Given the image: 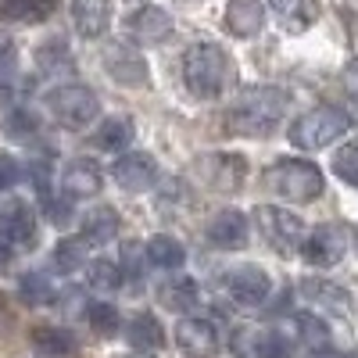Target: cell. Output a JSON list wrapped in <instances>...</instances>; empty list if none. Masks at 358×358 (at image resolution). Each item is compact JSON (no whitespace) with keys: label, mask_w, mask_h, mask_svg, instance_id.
Returning a JSON list of instances; mask_svg holds the SVG:
<instances>
[{"label":"cell","mask_w":358,"mask_h":358,"mask_svg":"<svg viewBox=\"0 0 358 358\" xmlns=\"http://www.w3.org/2000/svg\"><path fill=\"white\" fill-rule=\"evenodd\" d=\"M287 115V94L280 86H248L229 104V133L236 136H268Z\"/></svg>","instance_id":"cell-1"},{"label":"cell","mask_w":358,"mask_h":358,"mask_svg":"<svg viewBox=\"0 0 358 358\" xmlns=\"http://www.w3.org/2000/svg\"><path fill=\"white\" fill-rule=\"evenodd\" d=\"M236 72H233V62H229V54L226 47L219 43H194L183 57V83L187 90L197 97V101H215L222 97L226 90L233 86Z\"/></svg>","instance_id":"cell-2"},{"label":"cell","mask_w":358,"mask_h":358,"mask_svg":"<svg viewBox=\"0 0 358 358\" xmlns=\"http://www.w3.org/2000/svg\"><path fill=\"white\" fill-rule=\"evenodd\" d=\"M348 129H351V118L344 108L319 104L290 126V143L301 147V151H319V147H330L334 140H341Z\"/></svg>","instance_id":"cell-3"},{"label":"cell","mask_w":358,"mask_h":358,"mask_svg":"<svg viewBox=\"0 0 358 358\" xmlns=\"http://www.w3.org/2000/svg\"><path fill=\"white\" fill-rule=\"evenodd\" d=\"M268 187H273L280 197L294 201V204H305L322 197L326 183H322V169L305 162V158H283L268 169Z\"/></svg>","instance_id":"cell-4"},{"label":"cell","mask_w":358,"mask_h":358,"mask_svg":"<svg viewBox=\"0 0 358 358\" xmlns=\"http://www.w3.org/2000/svg\"><path fill=\"white\" fill-rule=\"evenodd\" d=\"M47 108L65 129H86L101 115V101L90 86L83 83H62L47 94Z\"/></svg>","instance_id":"cell-5"},{"label":"cell","mask_w":358,"mask_h":358,"mask_svg":"<svg viewBox=\"0 0 358 358\" xmlns=\"http://www.w3.org/2000/svg\"><path fill=\"white\" fill-rule=\"evenodd\" d=\"M194 172L208 190L233 194V190H241L244 179H248V158L244 155H226V151L204 155V158L194 162Z\"/></svg>","instance_id":"cell-6"},{"label":"cell","mask_w":358,"mask_h":358,"mask_svg":"<svg viewBox=\"0 0 358 358\" xmlns=\"http://www.w3.org/2000/svg\"><path fill=\"white\" fill-rule=\"evenodd\" d=\"M258 226H262V233H265V241L273 244L276 251H283V255L301 251L305 236H308L301 215L287 212V208H280V204H265V208H258Z\"/></svg>","instance_id":"cell-7"},{"label":"cell","mask_w":358,"mask_h":358,"mask_svg":"<svg viewBox=\"0 0 358 358\" xmlns=\"http://www.w3.org/2000/svg\"><path fill=\"white\" fill-rule=\"evenodd\" d=\"M351 244V229H344L341 222H326V226H315L308 236H305V244H301V255L308 265L315 268H334L344 251Z\"/></svg>","instance_id":"cell-8"},{"label":"cell","mask_w":358,"mask_h":358,"mask_svg":"<svg viewBox=\"0 0 358 358\" xmlns=\"http://www.w3.org/2000/svg\"><path fill=\"white\" fill-rule=\"evenodd\" d=\"M226 294L236 305L258 308V305L268 301V294H273V280H268V273L258 265H241V268H229L226 273Z\"/></svg>","instance_id":"cell-9"},{"label":"cell","mask_w":358,"mask_h":358,"mask_svg":"<svg viewBox=\"0 0 358 358\" xmlns=\"http://www.w3.org/2000/svg\"><path fill=\"white\" fill-rule=\"evenodd\" d=\"M101 62H104V72L122 83V86H147L151 72H147V62L129 47V43H108L101 50Z\"/></svg>","instance_id":"cell-10"},{"label":"cell","mask_w":358,"mask_h":358,"mask_svg":"<svg viewBox=\"0 0 358 358\" xmlns=\"http://www.w3.org/2000/svg\"><path fill=\"white\" fill-rule=\"evenodd\" d=\"M115 183L122 187L126 194H147L155 183H158V162L151 155H140V151H129L115 162L111 169Z\"/></svg>","instance_id":"cell-11"},{"label":"cell","mask_w":358,"mask_h":358,"mask_svg":"<svg viewBox=\"0 0 358 358\" xmlns=\"http://www.w3.org/2000/svg\"><path fill=\"white\" fill-rule=\"evenodd\" d=\"M208 244L219 251H241L251 244V219L236 208H226L219 212L212 222H208Z\"/></svg>","instance_id":"cell-12"},{"label":"cell","mask_w":358,"mask_h":358,"mask_svg":"<svg viewBox=\"0 0 358 358\" xmlns=\"http://www.w3.org/2000/svg\"><path fill=\"white\" fill-rule=\"evenodd\" d=\"M176 344L187 358H215L219 351V330L212 319H179V330H176Z\"/></svg>","instance_id":"cell-13"},{"label":"cell","mask_w":358,"mask_h":358,"mask_svg":"<svg viewBox=\"0 0 358 358\" xmlns=\"http://www.w3.org/2000/svg\"><path fill=\"white\" fill-rule=\"evenodd\" d=\"M104 187V172L94 158H72L65 169H62V194L65 197H94L97 190Z\"/></svg>","instance_id":"cell-14"},{"label":"cell","mask_w":358,"mask_h":358,"mask_svg":"<svg viewBox=\"0 0 358 358\" xmlns=\"http://www.w3.org/2000/svg\"><path fill=\"white\" fill-rule=\"evenodd\" d=\"M0 236L8 244H18V248L36 244V215L25 201H11L0 208Z\"/></svg>","instance_id":"cell-15"},{"label":"cell","mask_w":358,"mask_h":358,"mask_svg":"<svg viewBox=\"0 0 358 358\" xmlns=\"http://www.w3.org/2000/svg\"><path fill=\"white\" fill-rule=\"evenodd\" d=\"M129 33H133V40L143 43V47H158V43H165V40L172 36V18H169V11H162V8H155V4H143V8L129 18Z\"/></svg>","instance_id":"cell-16"},{"label":"cell","mask_w":358,"mask_h":358,"mask_svg":"<svg viewBox=\"0 0 358 358\" xmlns=\"http://www.w3.org/2000/svg\"><path fill=\"white\" fill-rule=\"evenodd\" d=\"M265 25V0H229L226 4V29L236 40H251Z\"/></svg>","instance_id":"cell-17"},{"label":"cell","mask_w":358,"mask_h":358,"mask_svg":"<svg viewBox=\"0 0 358 358\" xmlns=\"http://www.w3.org/2000/svg\"><path fill=\"white\" fill-rule=\"evenodd\" d=\"M72 22L76 33L86 40H97L111 25V0H72Z\"/></svg>","instance_id":"cell-18"},{"label":"cell","mask_w":358,"mask_h":358,"mask_svg":"<svg viewBox=\"0 0 358 358\" xmlns=\"http://www.w3.org/2000/svg\"><path fill=\"white\" fill-rule=\"evenodd\" d=\"M301 294L308 301H315L322 312H334V315H351V294L330 280H305Z\"/></svg>","instance_id":"cell-19"},{"label":"cell","mask_w":358,"mask_h":358,"mask_svg":"<svg viewBox=\"0 0 358 358\" xmlns=\"http://www.w3.org/2000/svg\"><path fill=\"white\" fill-rule=\"evenodd\" d=\"M133 140H136V126H133V118H126V115L104 118V122L97 126V133H94L97 151H126V147H133Z\"/></svg>","instance_id":"cell-20"},{"label":"cell","mask_w":358,"mask_h":358,"mask_svg":"<svg viewBox=\"0 0 358 358\" xmlns=\"http://www.w3.org/2000/svg\"><path fill=\"white\" fill-rule=\"evenodd\" d=\"M118 212L108 204H97V208H90L86 219H83V241L86 244H108L115 241V233H118Z\"/></svg>","instance_id":"cell-21"},{"label":"cell","mask_w":358,"mask_h":358,"mask_svg":"<svg viewBox=\"0 0 358 358\" xmlns=\"http://www.w3.org/2000/svg\"><path fill=\"white\" fill-rule=\"evenodd\" d=\"M126 341H129L136 351H158V348L165 344V330H162V322H158L151 312H143V315H133V319H129Z\"/></svg>","instance_id":"cell-22"},{"label":"cell","mask_w":358,"mask_h":358,"mask_svg":"<svg viewBox=\"0 0 358 358\" xmlns=\"http://www.w3.org/2000/svg\"><path fill=\"white\" fill-rule=\"evenodd\" d=\"M143 248H147V265H155V268H179L187 262V248L179 244L176 236H169V233L151 236Z\"/></svg>","instance_id":"cell-23"},{"label":"cell","mask_w":358,"mask_h":358,"mask_svg":"<svg viewBox=\"0 0 358 358\" xmlns=\"http://www.w3.org/2000/svg\"><path fill=\"white\" fill-rule=\"evenodd\" d=\"M158 301H162L165 308H172V312H187V308L197 305V283L187 280V276L169 280V283H162V290H158Z\"/></svg>","instance_id":"cell-24"},{"label":"cell","mask_w":358,"mask_h":358,"mask_svg":"<svg viewBox=\"0 0 358 358\" xmlns=\"http://www.w3.org/2000/svg\"><path fill=\"white\" fill-rule=\"evenodd\" d=\"M122 280H126L122 265H118V262H111V258H94V262L86 265V283L94 287V290H104V294H111V290H118V287H122Z\"/></svg>","instance_id":"cell-25"},{"label":"cell","mask_w":358,"mask_h":358,"mask_svg":"<svg viewBox=\"0 0 358 358\" xmlns=\"http://www.w3.org/2000/svg\"><path fill=\"white\" fill-rule=\"evenodd\" d=\"M57 0H4L0 4V15L8 22H43L54 11Z\"/></svg>","instance_id":"cell-26"},{"label":"cell","mask_w":358,"mask_h":358,"mask_svg":"<svg viewBox=\"0 0 358 358\" xmlns=\"http://www.w3.org/2000/svg\"><path fill=\"white\" fill-rule=\"evenodd\" d=\"M268 8H273L276 22L283 29H290V33H297V29H305L312 22V8L308 0H268Z\"/></svg>","instance_id":"cell-27"},{"label":"cell","mask_w":358,"mask_h":358,"mask_svg":"<svg viewBox=\"0 0 358 358\" xmlns=\"http://www.w3.org/2000/svg\"><path fill=\"white\" fill-rule=\"evenodd\" d=\"M18 294H22V301L25 305H50L54 301V283H50V276L47 273H25L22 280H18Z\"/></svg>","instance_id":"cell-28"},{"label":"cell","mask_w":358,"mask_h":358,"mask_svg":"<svg viewBox=\"0 0 358 358\" xmlns=\"http://www.w3.org/2000/svg\"><path fill=\"white\" fill-rule=\"evenodd\" d=\"M33 344H36L43 355H72V351H76L72 330H62V326H40V330L33 334Z\"/></svg>","instance_id":"cell-29"},{"label":"cell","mask_w":358,"mask_h":358,"mask_svg":"<svg viewBox=\"0 0 358 358\" xmlns=\"http://www.w3.org/2000/svg\"><path fill=\"white\" fill-rule=\"evenodd\" d=\"M294 326H297V337H301L305 344H312V348H326V344H330V326H326L322 315L297 312L294 315Z\"/></svg>","instance_id":"cell-30"},{"label":"cell","mask_w":358,"mask_h":358,"mask_svg":"<svg viewBox=\"0 0 358 358\" xmlns=\"http://www.w3.org/2000/svg\"><path fill=\"white\" fill-rule=\"evenodd\" d=\"M255 358H294V344L280 330H258Z\"/></svg>","instance_id":"cell-31"},{"label":"cell","mask_w":358,"mask_h":358,"mask_svg":"<svg viewBox=\"0 0 358 358\" xmlns=\"http://www.w3.org/2000/svg\"><path fill=\"white\" fill-rule=\"evenodd\" d=\"M83 262H86V241H57V248H54L57 273H76Z\"/></svg>","instance_id":"cell-32"},{"label":"cell","mask_w":358,"mask_h":358,"mask_svg":"<svg viewBox=\"0 0 358 358\" xmlns=\"http://www.w3.org/2000/svg\"><path fill=\"white\" fill-rule=\"evenodd\" d=\"M334 172L344 179V183L358 187V140H348L341 151L334 155Z\"/></svg>","instance_id":"cell-33"},{"label":"cell","mask_w":358,"mask_h":358,"mask_svg":"<svg viewBox=\"0 0 358 358\" xmlns=\"http://www.w3.org/2000/svg\"><path fill=\"white\" fill-rule=\"evenodd\" d=\"M86 319H90V326L101 334V337H111L115 330H118V312H115V305H108V301H94L86 308Z\"/></svg>","instance_id":"cell-34"},{"label":"cell","mask_w":358,"mask_h":358,"mask_svg":"<svg viewBox=\"0 0 358 358\" xmlns=\"http://www.w3.org/2000/svg\"><path fill=\"white\" fill-rule=\"evenodd\" d=\"M143 265H147V248H140V244H126V248H122V273H126L129 280H140Z\"/></svg>","instance_id":"cell-35"},{"label":"cell","mask_w":358,"mask_h":358,"mask_svg":"<svg viewBox=\"0 0 358 358\" xmlns=\"http://www.w3.org/2000/svg\"><path fill=\"white\" fill-rule=\"evenodd\" d=\"M29 129H36V118L29 115V111H11V115L4 118V133H11V136H22V133H29Z\"/></svg>","instance_id":"cell-36"},{"label":"cell","mask_w":358,"mask_h":358,"mask_svg":"<svg viewBox=\"0 0 358 358\" xmlns=\"http://www.w3.org/2000/svg\"><path fill=\"white\" fill-rule=\"evenodd\" d=\"M22 179V165L11 155H0V190H11Z\"/></svg>","instance_id":"cell-37"},{"label":"cell","mask_w":358,"mask_h":358,"mask_svg":"<svg viewBox=\"0 0 358 358\" xmlns=\"http://www.w3.org/2000/svg\"><path fill=\"white\" fill-rule=\"evenodd\" d=\"M47 219L50 222H57V226H62V222H69V215H72V208H69V201L62 197V201H54V197H47Z\"/></svg>","instance_id":"cell-38"},{"label":"cell","mask_w":358,"mask_h":358,"mask_svg":"<svg viewBox=\"0 0 358 358\" xmlns=\"http://www.w3.org/2000/svg\"><path fill=\"white\" fill-rule=\"evenodd\" d=\"M15 54H18L15 40H11L8 33H0V72H8V69L15 65Z\"/></svg>","instance_id":"cell-39"},{"label":"cell","mask_w":358,"mask_h":358,"mask_svg":"<svg viewBox=\"0 0 358 358\" xmlns=\"http://www.w3.org/2000/svg\"><path fill=\"white\" fill-rule=\"evenodd\" d=\"M344 86H348V94L358 101V57H351V62L344 65Z\"/></svg>","instance_id":"cell-40"},{"label":"cell","mask_w":358,"mask_h":358,"mask_svg":"<svg viewBox=\"0 0 358 358\" xmlns=\"http://www.w3.org/2000/svg\"><path fill=\"white\" fill-rule=\"evenodd\" d=\"M11 258H15V255H11V244L0 241V273H4V268L11 265Z\"/></svg>","instance_id":"cell-41"},{"label":"cell","mask_w":358,"mask_h":358,"mask_svg":"<svg viewBox=\"0 0 358 358\" xmlns=\"http://www.w3.org/2000/svg\"><path fill=\"white\" fill-rule=\"evenodd\" d=\"M315 358H341V355H334V351H319Z\"/></svg>","instance_id":"cell-42"},{"label":"cell","mask_w":358,"mask_h":358,"mask_svg":"<svg viewBox=\"0 0 358 358\" xmlns=\"http://www.w3.org/2000/svg\"><path fill=\"white\" fill-rule=\"evenodd\" d=\"M351 244H355V255H358V226H355V233H351Z\"/></svg>","instance_id":"cell-43"},{"label":"cell","mask_w":358,"mask_h":358,"mask_svg":"<svg viewBox=\"0 0 358 358\" xmlns=\"http://www.w3.org/2000/svg\"><path fill=\"white\" fill-rule=\"evenodd\" d=\"M129 358H151V351H136V355H129Z\"/></svg>","instance_id":"cell-44"},{"label":"cell","mask_w":358,"mask_h":358,"mask_svg":"<svg viewBox=\"0 0 358 358\" xmlns=\"http://www.w3.org/2000/svg\"><path fill=\"white\" fill-rule=\"evenodd\" d=\"M348 358H358V348H355V351H351V355H348Z\"/></svg>","instance_id":"cell-45"},{"label":"cell","mask_w":358,"mask_h":358,"mask_svg":"<svg viewBox=\"0 0 358 358\" xmlns=\"http://www.w3.org/2000/svg\"><path fill=\"white\" fill-rule=\"evenodd\" d=\"M129 4H143V0H129Z\"/></svg>","instance_id":"cell-46"}]
</instances>
